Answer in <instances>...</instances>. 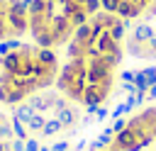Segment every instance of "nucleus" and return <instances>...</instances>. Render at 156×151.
Here are the masks:
<instances>
[{"mask_svg": "<svg viewBox=\"0 0 156 151\" xmlns=\"http://www.w3.org/2000/svg\"><path fill=\"white\" fill-rule=\"evenodd\" d=\"M127 19L98 10L66 44V63L58 71L56 90L76 105L95 112L115 90L124 58Z\"/></svg>", "mask_w": 156, "mask_h": 151, "instance_id": "nucleus-1", "label": "nucleus"}, {"mask_svg": "<svg viewBox=\"0 0 156 151\" xmlns=\"http://www.w3.org/2000/svg\"><path fill=\"white\" fill-rule=\"evenodd\" d=\"M61 63L54 49L39 44H20L0 56V105L15 107L56 85Z\"/></svg>", "mask_w": 156, "mask_h": 151, "instance_id": "nucleus-2", "label": "nucleus"}, {"mask_svg": "<svg viewBox=\"0 0 156 151\" xmlns=\"http://www.w3.org/2000/svg\"><path fill=\"white\" fill-rule=\"evenodd\" d=\"M98 10L100 0H29V37L46 49L66 46Z\"/></svg>", "mask_w": 156, "mask_h": 151, "instance_id": "nucleus-3", "label": "nucleus"}, {"mask_svg": "<svg viewBox=\"0 0 156 151\" xmlns=\"http://www.w3.org/2000/svg\"><path fill=\"white\" fill-rule=\"evenodd\" d=\"M112 144L119 151H151L156 146V105L132 114L119 132H115Z\"/></svg>", "mask_w": 156, "mask_h": 151, "instance_id": "nucleus-4", "label": "nucleus"}, {"mask_svg": "<svg viewBox=\"0 0 156 151\" xmlns=\"http://www.w3.org/2000/svg\"><path fill=\"white\" fill-rule=\"evenodd\" d=\"M124 54L139 61H156V2L127 27Z\"/></svg>", "mask_w": 156, "mask_h": 151, "instance_id": "nucleus-5", "label": "nucleus"}, {"mask_svg": "<svg viewBox=\"0 0 156 151\" xmlns=\"http://www.w3.org/2000/svg\"><path fill=\"white\" fill-rule=\"evenodd\" d=\"M29 32V0H0V41H17Z\"/></svg>", "mask_w": 156, "mask_h": 151, "instance_id": "nucleus-6", "label": "nucleus"}, {"mask_svg": "<svg viewBox=\"0 0 156 151\" xmlns=\"http://www.w3.org/2000/svg\"><path fill=\"white\" fill-rule=\"evenodd\" d=\"M156 0H100V7L127 19V22H134L136 17H141Z\"/></svg>", "mask_w": 156, "mask_h": 151, "instance_id": "nucleus-7", "label": "nucleus"}, {"mask_svg": "<svg viewBox=\"0 0 156 151\" xmlns=\"http://www.w3.org/2000/svg\"><path fill=\"white\" fill-rule=\"evenodd\" d=\"M156 85V68L149 66V68H141L134 73V88L139 93H146V88H154Z\"/></svg>", "mask_w": 156, "mask_h": 151, "instance_id": "nucleus-8", "label": "nucleus"}, {"mask_svg": "<svg viewBox=\"0 0 156 151\" xmlns=\"http://www.w3.org/2000/svg\"><path fill=\"white\" fill-rule=\"evenodd\" d=\"M56 117H58V122H61L63 129H66V127H73V124L78 122V112H76V107H71V105H63V107L56 112Z\"/></svg>", "mask_w": 156, "mask_h": 151, "instance_id": "nucleus-9", "label": "nucleus"}, {"mask_svg": "<svg viewBox=\"0 0 156 151\" xmlns=\"http://www.w3.org/2000/svg\"><path fill=\"white\" fill-rule=\"evenodd\" d=\"M61 129H63V127H61L58 117H54V119H46V124H44L41 134H44V136H51V134H56V132H61Z\"/></svg>", "mask_w": 156, "mask_h": 151, "instance_id": "nucleus-10", "label": "nucleus"}, {"mask_svg": "<svg viewBox=\"0 0 156 151\" xmlns=\"http://www.w3.org/2000/svg\"><path fill=\"white\" fill-rule=\"evenodd\" d=\"M0 151H10V146L7 144H0Z\"/></svg>", "mask_w": 156, "mask_h": 151, "instance_id": "nucleus-11", "label": "nucleus"}, {"mask_svg": "<svg viewBox=\"0 0 156 151\" xmlns=\"http://www.w3.org/2000/svg\"><path fill=\"white\" fill-rule=\"evenodd\" d=\"M39 151H51V149H46V146H41V149H39Z\"/></svg>", "mask_w": 156, "mask_h": 151, "instance_id": "nucleus-12", "label": "nucleus"}, {"mask_svg": "<svg viewBox=\"0 0 156 151\" xmlns=\"http://www.w3.org/2000/svg\"><path fill=\"white\" fill-rule=\"evenodd\" d=\"M151 151H156V146H154V149H151Z\"/></svg>", "mask_w": 156, "mask_h": 151, "instance_id": "nucleus-13", "label": "nucleus"}]
</instances>
